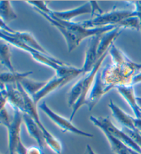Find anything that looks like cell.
<instances>
[{"mask_svg":"<svg viewBox=\"0 0 141 154\" xmlns=\"http://www.w3.org/2000/svg\"><path fill=\"white\" fill-rule=\"evenodd\" d=\"M38 13L44 17L48 22L54 26L63 35L66 40L68 46V52H71L75 50L83 40L87 38H91L94 36L103 35L105 32L112 30L116 26H105L102 28H86L81 25L80 23H75L73 21H65L52 17L47 14L37 11Z\"/></svg>","mask_w":141,"mask_h":154,"instance_id":"1","label":"cell"},{"mask_svg":"<svg viewBox=\"0 0 141 154\" xmlns=\"http://www.w3.org/2000/svg\"><path fill=\"white\" fill-rule=\"evenodd\" d=\"M109 51V50L105 53L98 60L92 70L76 82L72 88L68 98V104L72 109L71 116L69 119L70 121H72L77 111L83 105H86L87 97L92 88L97 74L99 71V69L101 68L103 61L108 55Z\"/></svg>","mask_w":141,"mask_h":154,"instance_id":"2","label":"cell"},{"mask_svg":"<svg viewBox=\"0 0 141 154\" xmlns=\"http://www.w3.org/2000/svg\"><path fill=\"white\" fill-rule=\"evenodd\" d=\"M17 88L21 91L24 98L25 100V107H26V113L28 114L37 122L39 127L42 130L43 134L44 136V139L45 142V144L56 154H61L62 151V144L60 141L57 139L55 136H53L48 130L45 128V126L41 121L40 118L38 114L37 109V105L35 104L33 101L31 96L28 94L23 90L22 85L20 83L16 84Z\"/></svg>","mask_w":141,"mask_h":154,"instance_id":"3","label":"cell"},{"mask_svg":"<svg viewBox=\"0 0 141 154\" xmlns=\"http://www.w3.org/2000/svg\"><path fill=\"white\" fill-rule=\"evenodd\" d=\"M133 16V11L127 10L114 9L109 13L97 15L90 20L81 22L86 28H102L109 26H118L125 19Z\"/></svg>","mask_w":141,"mask_h":154,"instance_id":"4","label":"cell"},{"mask_svg":"<svg viewBox=\"0 0 141 154\" xmlns=\"http://www.w3.org/2000/svg\"><path fill=\"white\" fill-rule=\"evenodd\" d=\"M90 121L101 130L107 131L114 138H117L128 146L129 148L141 153V149L134 141L127 134L123 129H118L112 123L108 117H95L92 116L90 118Z\"/></svg>","mask_w":141,"mask_h":154,"instance_id":"5","label":"cell"},{"mask_svg":"<svg viewBox=\"0 0 141 154\" xmlns=\"http://www.w3.org/2000/svg\"><path fill=\"white\" fill-rule=\"evenodd\" d=\"M39 108L42 112L45 113V115L51 119L52 122L55 124L57 127L60 129L63 133L66 132H70V133L74 134L78 136H81L86 138H94V135L91 134L87 132L81 131V129H78L72 124L70 119H66L61 116L59 115L54 112H53L48 106L46 105L45 102H43L39 105Z\"/></svg>","mask_w":141,"mask_h":154,"instance_id":"6","label":"cell"},{"mask_svg":"<svg viewBox=\"0 0 141 154\" xmlns=\"http://www.w3.org/2000/svg\"><path fill=\"white\" fill-rule=\"evenodd\" d=\"M23 114L18 110H14V115L11 123L6 127L8 130V145L9 154H15V150L21 140V125Z\"/></svg>","mask_w":141,"mask_h":154,"instance_id":"7","label":"cell"},{"mask_svg":"<svg viewBox=\"0 0 141 154\" xmlns=\"http://www.w3.org/2000/svg\"><path fill=\"white\" fill-rule=\"evenodd\" d=\"M77 77L75 75L71 76H58L55 75L53 78H52L51 80L48 81L46 82L45 86L39 92H37L35 95H34L32 97L33 101L36 105L39 101L47 96L59 88H61V87L66 85L69 82L72 81L74 79Z\"/></svg>","mask_w":141,"mask_h":154,"instance_id":"8","label":"cell"},{"mask_svg":"<svg viewBox=\"0 0 141 154\" xmlns=\"http://www.w3.org/2000/svg\"><path fill=\"white\" fill-rule=\"evenodd\" d=\"M111 90L112 89L106 85L103 81L101 71L99 70L95 78L92 88L89 94L87 103H86L89 110L92 111L103 96Z\"/></svg>","mask_w":141,"mask_h":154,"instance_id":"9","label":"cell"},{"mask_svg":"<svg viewBox=\"0 0 141 154\" xmlns=\"http://www.w3.org/2000/svg\"><path fill=\"white\" fill-rule=\"evenodd\" d=\"M92 13V6L91 2H87L85 4L72 9L66 10L62 11H54L51 9L48 13H45L48 15L55 17L58 19L65 21H72V20L76 17L83 15V14H91Z\"/></svg>","mask_w":141,"mask_h":154,"instance_id":"10","label":"cell"},{"mask_svg":"<svg viewBox=\"0 0 141 154\" xmlns=\"http://www.w3.org/2000/svg\"><path fill=\"white\" fill-rule=\"evenodd\" d=\"M101 35H96L90 38L89 43L85 52V62L82 67L83 70V75L92 70L94 65L98 61V48H99L100 37Z\"/></svg>","mask_w":141,"mask_h":154,"instance_id":"11","label":"cell"},{"mask_svg":"<svg viewBox=\"0 0 141 154\" xmlns=\"http://www.w3.org/2000/svg\"><path fill=\"white\" fill-rule=\"evenodd\" d=\"M7 103L10 105L14 110H18L22 114L26 113L25 100L22 93L16 87L11 84H4Z\"/></svg>","mask_w":141,"mask_h":154,"instance_id":"12","label":"cell"},{"mask_svg":"<svg viewBox=\"0 0 141 154\" xmlns=\"http://www.w3.org/2000/svg\"><path fill=\"white\" fill-rule=\"evenodd\" d=\"M116 89L124 99L127 103L131 110L133 111L136 119H141V108L139 107L136 96L134 86L133 85H118Z\"/></svg>","mask_w":141,"mask_h":154,"instance_id":"13","label":"cell"},{"mask_svg":"<svg viewBox=\"0 0 141 154\" xmlns=\"http://www.w3.org/2000/svg\"><path fill=\"white\" fill-rule=\"evenodd\" d=\"M1 32L5 34V35L11 36V37H15L17 39L20 40L21 42L25 43L26 45L28 47L34 49L35 50L39 52L42 54L47 56L52 57L50 53L45 49L41 45L39 42L35 39V38L32 35V34L28 32H20V31H15L13 30L11 32H4V31H1Z\"/></svg>","mask_w":141,"mask_h":154,"instance_id":"14","label":"cell"},{"mask_svg":"<svg viewBox=\"0 0 141 154\" xmlns=\"http://www.w3.org/2000/svg\"><path fill=\"white\" fill-rule=\"evenodd\" d=\"M124 30L121 26H116L112 30L105 32L100 37L99 48H98V59H100L105 53L108 51L114 42L115 41L122 31Z\"/></svg>","mask_w":141,"mask_h":154,"instance_id":"15","label":"cell"},{"mask_svg":"<svg viewBox=\"0 0 141 154\" xmlns=\"http://www.w3.org/2000/svg\"><path fill=\"white\" fill-rule=\"evenodd\" d=\"M108 106L111 110L113 117L122 125V127L124 128L136 131V129L134 125L135 117H132L127 114L118 105H116L112 100L109 103Z\"/></svg>","mask_w":141,"mask_h":154,"instance_id":"16","label":"cell"},{"mask_svg":"<svg viewBox=\"0 0 141 154\" xmlns=\"http://www.w3.org/2000/svg\"><path fill=\"white\" fill-rule=\"evenodd\" d=\"M23 121L24 122L26 129L30 136L34 138L41 148L44 149L45 142L42 130L30 116L26 113L23 114Z\"/></svg>","mask_w":141,"mask_h":154,"instance_id":"17","label":"cell"},{"mask_svg":"<svg viewBox=\"0 0 141 154\" xmlns=\"http://www.w3.org/2000/svg\"><path fill=\"white\" fill-rule=\"evenodd\" d=\"M31 74H32V72H3L1 74L0 79L1 83L4 84H12V83H21L25 79L28 78Z\"/></svg>","mask_w":141,"mask_h":154,"instance_id":"18","label":"cell"},{"mask_svg":"<svg viewBox=\"0 0 141 154\" xmlns=\"http://www.w3.org/2000/svg\"><path fill=\"white\" fill-rule=\"evenodd\" d=\"M108 141L112 151L115 154H130V148L107 131H103Z\"/></svg>","mask_w":141,"mask_h":154,"instance_id":"19","label":"cell"},{"mask_svg":"<svg viewBox=\"0 0 141 154\" xmlns=\"http://www.w3.org/2000/svg\"><path fill=\"white\" fill-rule=\"evenodd\" d=\"M0 17L1 20L6 24L17 18V14L12 8V5L9 1L0 2Z\"/></svg>","mask_w":141,"mask_h":154,"instance_id":"20","label":"cell"},{"mask_svg":"<svg viewBox=\"0 0 141 154\" xmlns=\"http://www.w3.org/2000/svg\"><path fill=\"white\" fill-rule=\"evenodd\" d=\"M46 82L47 81H36L26 78L21 81L20 83L26 92L28 94H29L31 97H32L44 88L46 84Z\"/></svg>","mask_w":141,"mask_h":154,"instance_id":"21","label":"cell"},{"mask_svg":"<svg viewBox=\"0 0 141 154\" xmlns=\"http://www.w3.org/2000/svg\"><path fill=\"white\" fill-rule=\"evenodd\" d=\"M0 60H1V63L8 69V72H15L13 64H12L10 48L7 44L1 45V48H0Z\"/></svg>","mask_w":141,"mask_h":154,"instance_id":"22","label":"cell"},{"mask_svg":"<svg viewBox=\"0 0 141 154\" xmlns=\"http://www.w3.org/2000/svg\"><path fill=\"white\" fill-rule=\"evenodd\" d=\"M118 26L123 29H131V30H141V23L139 19L136 17L132 16L125 19Z\"/></svg>","mask_w":141,"mask_h":154,"instance_id":"23","label":"cell"},{"mask_svg":"<svg viewBox=\"0 0 141 154\" xmlns=\"http://www.w3.org/2000/svg\"><path fill=\"white\" fill-rule=\"evenodd\" d=\"M122 129H123V131L138 144V146H139L141 149V132L137 131V130L133 131V130H130L124 128V127H123Z\"/></svg>","mask_w":141,"mask_h":154,"instance_id":"24","label":"cell"},{"mask_svg":"<svg viewBox=\"0 0 141 154\" xmlns=\"http://www.w3.org/2000/svg\"><path fill=\"white\" fill-rule=\"evenodd\" d=\"M11 119L9 116V114L6 107L1 108V113H0V121L1 123L4 125L6 127L11 123Z\"/></svg>","mask_w":141,"mask_h":154,"instance_id":"25","label":"cell"},{"mask_svg":"<svg viewBox=\"0 0 141 154\" xmlns=\"http://www.w3.org/2000/svg\"><path fill=\"white\" fill-rule=\"evenodd\" d=\"M127 3L133 4L135 7L134 11H133V16L138 17L141 23V1H132L127 2Z\"/></svg>","mask_w":141,"mask_h":154,"instance_id":"26","label":"cell"},{"mask_svg":"<svg viewBox=\"0 0 141 154\" xmlns=\"http://www.w3.org/2000/svg\"><path fill=\"white\" fill-rule=\"evenodd\" d=\"M27 154H44L39 146H31L27 148Z\"/></svg>","mask_w":141,"mask_h":154,"instance_id":"27","label":"cell"},{"mask_svg":"<svg viewBox=\"0 0 141 154\" xmlns=\"http://www.w3.org/2000/svg\"><path fill=\"white\" fill-rule=\"evenodd\" d=\"M27 148L26 146L23 144L22 141H20L19 143L17 146L15 153L17 154H27Z\"/></svg>","mask_w":141,"mask_h":154,"instance_id":"28","label":"cell"},{"mask_svg":"<svg viewBox=\"0 0 141 154\" xmlns=\"http://www.w3.org/2000/svg\"><path fill=\"white\" fill-rule=\"evenodd\" d=\"M141 82V72H138V73L135 75L133 77L132 79H131L130 83V85H133L134 86L137 83H139Z\"/></svg>","mask_w":141,"mask_h":154,"instance_id":"29","label":"cell"},{"mask_svg":"<svg viewBox=\"0 0 141 154\" xmlns=\"http://www.w3.org/2000/svg\"><path fill=\"white\" fill-rule=\"evenodd\" d=\"M134 125L135 128L137 131L141 132V119H134Z\"/></svg>","mask_w":141,"mask_h":154,"instance_id":"30","label":"cell"},{"mask_svg":"<svg viewBox=\"0 0 141 154\" xmlns=\"http://www.w3.org/2000/svg\"><path fill=\"white\" fill-rule=\"evenodd\" d=\"M84 154H96V153L93 151L92 148L89 145V144H87L86 146V149H85V152Z\"/></svg>","mask_w":141,"mask_h":154,"instance_id":"31","label":"cell"},{"mask_svg":"<svg viewBox=\"0 0 141 154\" xmlns=\"http://www.w3.org/2000/svg\"><path fill=\"white\" fill-rule=\"evenodd\" d=\"M130 154H141L140 153L137 152V151H136L134 150H132V149L130 148Z\"/></svg>","mask_w":141,"mask_h":154,"instance_id":"32","label":"cell"}]
</instances>
